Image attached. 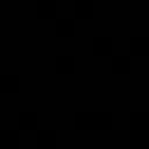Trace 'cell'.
I'll list each match as a JSON object with an SVG mask.
<instances>
[{
	"label": "cell",
	"mask_w": 149,
	"mask_h": 149,
	"mask_svg": "<svg viewBox=\"0 0 149 149\" xmlns=\"http://www.w3.org/2000/svg\"><path fill=\"white\" fill-rule=\"evenodd\" d=\"M77 130H109L112 114L109 112H74Z\"/></svg>",
	"instance_id": "cell-1"
},
{
	"label": "cell",
	"mask_w": 149,
	"mask_h": 149,
	"mask_svg": "<svg viewBox=\"0 0 149 149\" xmlns=\"http://www.w3.org/2000/svg\"><path fill=\"white\" fill-rule=\"evenodd\" d=\"M35 149H56V130H37Z\"/></svg>",
	"instance_id": "cell-2"
},
{
	"label": "cell",
	"mask_w": 149,
	"mask_h": 149,
	"mask_svg": "<svg viewBox=\"0 0 149 149\" xmlns=\"http://www.w3.org/2000/svg\"><path fill=\"white\" fill-rule=\"evenodd\" d=\"M19 130H0V149H19Z\"/></svg>",
	"instance_id": "cell-3"
},
{
	"label": "cell",
	"mask_w": 149,
	"mask_h": 149,
	"mask_svg": "<svg viewBox=\"0 0 149 149\" xmlns=\"http://www.w3.org/2000/svg\"><path fill=\"white\" fill-rule=\"evenodd\" d=\"M19 130H37V112H21Z\"/></svg>",
	"instance_id": "cell-4"
},
{
	"label": "cell",
	"mask_w": 149,
	"mask_h": 149,
	"mask_svg": "<svg viewBox=\"0 0 149 149\" xmlns=\"http://www.w3.org/2000/svg\"><path fill=\"white\" fill-rule=\"evenodd\" d=\"M0 91H5V93H16V91H19V77H16V74H5V77H0Z\"/></svg>",
	"instance_id": "cell-5"
},
{
	"label": "cell",
	"mask_w": 149,
	"mask_h": 149,
	"mask_svg": "<svg viewBox=\"0 0 149 149\" xmlns=\"http://www.w3.org/2000/svg\"><path fill=\"white\" fill-rule=\"evenodd\" d=\"M56 70H58V72H63V74H70V72H74V58H70V56L56 58Z\"/></svg>",
	"instance_id": "cell-6"
},
{
	"label": "cell",
	"mask_w": 149,
	"mask_h": 149,
	"mask_svg": "<svg viewBox=\"0 0 149 149\" xmlns=\"http://www.w3.org/2000/svg\"><path fill=\"white\" fill-rule=\"evenodd\" d=\"M112 70L119 72V74H126V72H130V61L128 58H114L112 61Z\"/></svg>",
	"instance_id": "cell-7"
},
{
	"label": "cell",
	"mask_w": 149,
	"mask_h": 149,
	"mask_svg": "<svg viewBox=\"0 0 149 149\" xmlns=\"http://www.w3.org/2000/svg\"><path fill=\"white\" fill-rule=\"evenodd\" d=\"M93 49H95V54H109V51H112V49H109V40H98Z\"/></svg>",
	"instance_id": "cell-8"
},
{
	"label": "cell",
	"mask_w": 149,
	"mask_h": 149,
	"mask_svg": "<svg viewBox=\"0 0 149 149\" xmlns=\"http://www.w3.org/2000/svg\"><path fill=\"white\" fill-rule=\"evenodd\" d=\"M33 149H35V147H33Z\"/></svg>",
	"instance_id": "cell-9"
}]
</instances>
